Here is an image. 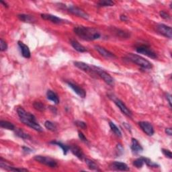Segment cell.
Here are the masks:
<instances>
[{
	"label": "cell",
	"instance_id": "4",
	"mask_svg": "<svg viewBox=\"0 0 172 172\" xmlns=\"http://www.w3.org/2000/svg\"><path fill=\"white\" fill-rule=\"evenodd\" d=\"M92 68L93 73H96V74L99 75L101 78L104 80V81L106 84H107L108 85L113 87L114 85V79L113 77L109 74V73L105 71L104 69H102L98 67L92 66Z\"/></svg>",
	"mask_w": 172,
	"mask_h": 172
},
{
	"label": "cell",
	"instance_id": "28",
	"mask_svg": "<svg viewBox=\"0 0 172 172\" xmlns=\"http://www.w3.org/2000/svg\"><path fill=\"white\" fill-rule=\"evenodd\" d=\"M114 32H115L116 34L122 38H129L130 37V33L128 32H125L124 30L118 29V28H114Z\"/></svg>",
	"mask_w": 172,
	"mask_h": 172
},
{
	"label": "cell",
	"instance_id": "27",
	"mask_svg": "<svg viewBox=\"0 0 172 172\" xmlns=\"http://www.w3.org/2000/svg\"><path fill=\"white\" fill-rule=\"evenodd\" d=\"M109 126L110 127V129L112 131V132L115 134L117 137H122V133L120 130L118 129V126L114 123L113 122H109Z\"/></svg>",
	"mask_w": 172,
	"mask_h": 172
},
{
	"label": "cell",
	"instance_id": "41",
	"mask_svg": "<svg viewBox=\"0 0 172 172\" xmlns=\"http://www.w3.org/2000/svg\"><path fill=\"white\" fill-rule=\"evenodd\" d=\"M165 132L167 135H169V136H171L172 135V129L171 128H166L165 130Z\"/></svg>",
	"mask_w": 172,
	"mask_h": 172
},
{
	"label": "cell",
	"instance_id": "11",
	"mask_svg": "<svg viewBox=\"0 0 172 172\" xmlns=\"http://www.w3.org/2000/svg\"><path fill=\"white\" fill-rule=\"evenodd\" d=\"M130 149L132 152L135 155L141 153L143 151V148L140 144V143L138 141L137 139L134 138H132V139H131Z\"/></svg>",
	"mask_w": 172,
	"mask_h": 172
},
{
	"label": "cell",
	"instance_id": "40",
	"mask_svg": "<svg viewBox=\"0 0 172 172\" xmlns=\"http://www.w3.org/2000/svg\"><path fill=\"white\" fill-rule=\"evenodd\" d=\"M166 99L169 102L170 106V107H171V94H170V93L166 94Z\"/></svg>",
	"mask_w": 172,
	"mask_h": 172
},
{
	"label": "cell",
	"instance_id": "25",
	"mask_svg": "<svg viewBox=\"0 0 172 172\" xmlns=\"http://www.w3.org/2000/svg\"><path fill=\"white\" fill-rule=\"evenodd\" d=\"M85 161L89 170H93V171H100V170L99 169V167L97 166V165L95 162L91 160V159L85 158Z\"/></svg>",
	"mask_w": 172,
	"mask_h": 172
},
{
	"label": "cell",
	"instance_id": "33",
	"mask_svg": "<svg viewBox=\"0 0 172 172\" xmlns=\"http://www.w3.org/2000/svg\"><path fill=\"white\" fill-rule=\"evenodd\" d=\"M115 152H116V157H120V155H122L124 153V148L122 146L121 144L118 143L117 144L116 147V149H115Z\"/></svg>",
	"mask_w": 172,
	"mask_h": 172
},
{
	"label": "cell",
	"instance_id": "30",
	"mask_svg": "<svg viewBox=\"0 0 172 172\" xmlns=\"http://www.w3.org/2000/svg\"><path fill=\"white\" fill-rule=\"evenodd\" d=\"M33 106L34 109L39 112H44L46 110V106L41 102H34L33 103Z\"/></svg>",
	"mask_w": 172,
	"mask_h": 172
},
{
	"label": "cell",
	"instance_id": "2",
	"mask_svg": "<svg viewBox=\"0 0 172 172\" xmlns=\"http://www.w3.org/2000/svg\"><path fill=\"white\" fill-rule=\"evenodd\" d=\"M73 31L79 38L88 41L97 40L101 37L100 32L92 27L79 26L75 27Z\"/></svg>",
	"mask_w": 172,
	"mask_h": 172
},
{
	"label": "cell",
	"instance_id": "26",
	"mask_svg": "<svg viewBox=\"0 0 172 172\" xmlns=\"http://www.w3.org/2000/svg\"><path fill=\"white\" fill-rule=\"evenodd\" d=\"M0 126H1L2 128L6 129L7 130H14L16 129L15 126L12 124L11 122L6 121V120L0 121Z\"/></svg>",
	"mask_w": 172,
	"mask_h": 172
},
{
	"label": "cell",
	"instance_id": "13",
	"mask_svg": "<svg viewBox=\"0 0 172 172\" xmlns=\"http://www.w3.org/2000/svg\"><path fill=\"white\" fill-rule=\"evenodd\" d=\"M0 167H2V169H4L7 171H28V170L27 169L24 168H17V167H15L14 166H11L10 164H8L6 161L3 160V158H1L0 159Z\"/></svg>",
	"mask_w": 172,
	"mask_h": 172
},
{
	"label": "cell",
	"instance_id": "44",
	"mask_svg": "<svg viewBox=\"0 0 172 172\" xmlns=\"http://www.w3.org/2000/svg\"><path fill=\"white\" fill-rule=\"evenodd\" d=\"M0 3H1L2 4H3V5L4 6H5V7H8V5H7V3L6 2H3V1H0Z\"/></svg>",
	"mask_w": 172,
	"mask_h": 172
},
{
	"label": "cell",
	"instance_id": "37",
	"mask_svg": "<svg viewBox=\"0 0 172 172\" xmlns=\"http://www.w3.org/2000/svg\"><path fill=\"white\" fill-rule=\"evenodd\" d=\"M159 14H160V16L162 18L165 19V20H169L171 18L170 14L167 13V12L163 11V10H162V11H161L160 12H159Z\"/></svg>",
	"mask_w": 172,
	"mask_h": 172
},
{
	"label": "cell",
	"instance_id": "5",
	"mask_svg": "<svg viewBox=\"0 0 172 172\" xmlns=\"http://www.w3.org/2000/svg\"><path fill=\"white\" fill-rule=\"evenodd\" d=\"M34 159L37 162L42 163L43 165H47L51 168H56L58 166V163L54 159L49 157L42 156V155H36L34 157Z\"/></svg>",
	"mask_w": 172,
	"mask_h": 172
},
{
	"label": "cell",
	"instance_id": "29",
	"mask_svg": "<svg viewBox=\"0 0 172 172\" xmlns=\"http://www.w3.org/2000/svg\"><path fill=\"white\" fill-rule=\"evenodd\" d=\"M133 164L134 167H136L137 168L140 169L145 165V157H140L137 158V159L133 161Z\"/></svg>",
	"mask_w": 172,
	"mask_h": 172
},
{
	"label": "cell",
	"instance_id": "21",
	"mask_svg": "<svg viewBox=\"0 0 172 172\" xmlns=\"http://www.w3.org/2000/svg\"><path fill=\"white\" fill-rule=\"evenodd\" d=\"M47 99L52 101V102H54V104H59L60 100L59 98L57 96V94L56 93H55L52 90H48L47 93Z\"/></svg>",
	"mask_w": 172,
	"mask_h": 172
},
{
	"label": "cell",
	"instance_id": "10",
	"mask_svg": "<svg viewBox=\"0 0 172 172\" xmlns=\"http://www.w3.org/2000/svg\"><path fill=\"white\" fill-rule=\"evenodd\" d=\"M114 100V102L115 103V104L117 106V107L120 110V111L125 114L126 116H127L129 117L132 116V112L127 108L124 103L123 102L121 101L120 100L118 99V98H115V99H112Z\"/></svg>",
	"mask_w": 172,
	"mask_h": 172
},
{
	"label": "cell",
	"instance_id": "36",
	"mask_svg": "<svg viewBox=\"0 0 172 172\" xmlns=\"http://www.w3.org/2000/svg\"><path fill=\"white\" fill-rule=\"evenodd\" d=\"M161 151H162L163 154L166 157L169 158V159H171L172 158V154H171V151L170 150L162 149Z\"/></svg>",
	"mask_w": 172,
	"mask_h": 172
},
{
	"label": "cell",
	"instance_id": "16",
	"mask_svg": "<svg viewBox=\"0 0 172 172\" xmlns=\"http://www.w3.org/2000/svg\"><path fill=\"white\" fill-rule=\"evenodd\" d=\"M41 18L45 20H48L54 24H61L64 22V20L61 18L57 17L56 16L48 14H42L40 15Z\"/></svg>",
	"mask_w": 172,
	"mask_h": 172
},
{
	"label": "cell",
	"instance_id": "43",
	"mask_svg": "<svg viewBox=\"0 0 172 172\" xmlns=\"http://www.w3.org/2000/svg\"><path fill=\"white\" fill-rule=\"evenodd\" d=\"M50 108H51V110H52V112L55 113V114H56V113H57V109H56L55 107H52V106H51Z\"/></svg>",
	"mask_w": 172,
	"mask_h": 172
},
{
	"label": "cell",
	"instance_id": "35",
	"mask_svg": "<svg viewBox=\"0 0 172 172\" xmlns=\"http://www.w3.org/2000/svg\"><path fill=\"white\" fill-rule=\"evenodd\" d=\"M7 49V44L5 40H3L2 38L0 40V50L1 51H6Z\"/></svg>",
	"mask_w": 172,
	"mask_h": 172
},
{
	"label": "cell",
	"instance_id": "12",
	"mask_svg": "<svg viewBox=\"0 0 172 172\" xmlns=\"http://www.w3.org/2000/svg\"><path fill=\"white\" fill-rule=\"evenodd\" d=\"M67 84L69 87L73 89V91L74 92L77 94V95H78L80 97H81V98L85 97L86 92L83 88H80L79 86H78L77 85L73 84L72 82H69V81L67 82Z\"/></svg>",
	"mask_w": 172,
	"mask_h": 172
},
{
	"label": "cell",
	"instance_id": "8",
	"mask_svg": "<svg viewBox=\"0 0 172 172\" xmlns=\"http://www.w3.org/2000/svg\"><path fill=\"white\" fill-rule=\"evenodd\" d=\"M67 10L69 12H70L71 14L75 15L77 16H79V17L84 18L85 20H88L89 18V15L86 13V12H85L83 10H81V8L78 7H76L74 6H69L67 7Z\"/></svg>",
	"mask_w": 172,
	"mask_h": 172
},
{
	"label": "cell",
	"instance_id": "20",
	"mask_svg": "<svg viewBox=\"0 0 172 172\" xmlns=\"http://www.w3.org/2000/svg\"><path fill=\"white\" fill-rule=\"evenodd\" d=\"M49 143H50V144H51V145H57V146L61 147V149H62V151H63V153L64 155H66L67 154V153H68V151L69 150H70V147L67 145L63 144V143H61L60 141H51Z\"/></svg>",
	"mask_w": 172,
	"mask_h": 172
},
{
	"label": "cell",
	"instance_id": "24",
	"mask_svg": "<svg viewBox=\"0 0 172 172\" xmlns=\"http://www.w3.org/2000/svg\"><path fill=\"white\" fill-rule=\"evenodd\" d=\"M18 18L21 20V21L24 22H33L35 21V19L33 16L27 15V14H18Z\"/></svg>",
	"mask_w": 172,
	"mask_h": 172
},
{
	"label": "cell",
	"instance_id": "38",
	"mask_svg": "<svg viewBox=\"0 0 172 172\" xmlns=\"http://www.w3.org/2000/svg\"><path fill=\"white\" fill-rule=\"evenodd\" d=\"M78 136H79V138H80V140L81 141H83V142H84L85 143H89V141H88V140L87 139V138H86L85 137V135L82 133L79 132L78 133Z\"/></svg>",
	"mask_w": 172,
	"mask_h": 172
},
{
	"label": "cell",
	"instance_id": "6",
	"mask_svg": "<svg viewBox=\"0 0 172 172\" xmlns=\"http://www.w3.org/2000/svg\"><path fill=\"white\" fill-rule=\"evenodd\" d=\"M136 51L138 53H140V54H143L145 56H147L149 58H151L153 59H157L158 56L156 52L154 51H153L149 46L147 45H141V46H138L136 48Z\"/></svg>",
	"mask_w": 172,
	"mask_h": 172
},
{
	"label": "cell",
	"instance_id": "39",
	"mask_svg": "<svg viewBox=\"0 0 172 172\" xmlns=\"http://www.w3.org/2000/svg\"><path fill=\"white\" fill-rule=\"evenodd\" d=\"M22 149H23V151L26 154H30L31 153H32V149L28 148V147H22Z\"/></svg>",
	"mask_w": 172,
	"mask_h": 172
},
{
	"label": "cell",
	"instance_id": "17",
	"mask_svg": "<svg viewBox=\"0 0 172 172\" xmlns=\"http://www.w3.org/2000/svg\"><path fill=\"white\" fill-rule=\"evenodd\" d=\"M94 48H95L96 50L99 52L102 56L106 57V58H115L116 57V56L114 55L112 52L106 50V48L99 46V45H96Z\"/></svg>",
	"mask_w": 172,
	"mask_h": 172
},
{
	"label": "cell",
	"instance_id": "7",
	"mask_svg": "<svg viewBox=\"0 0 172 172\" xmlns=\"http://www.w3.org/2000/svg\"><path fill=\"white\" fill-rule=\"evenodd\" d=\"M156 30L159 34L165 36L166 38H171L172 30L171 28L163 24H158L156 26Z\"/></svg>",
	"mask_w": 172,
	"mask_h": 172
},
{
	"label": "cell",
	"instance_id": "9",
	"mask_svg": "<svg viewBox=\"0 0 172 172\" xmlns=\"http://www.w3.org/2000/svg\"><path fill=\"white\" fill-rule=\"evenodd\" d=\"M138 125L142 130L148 136H153L155 133V130L153 125L150 122L147 121H141L138 122Z\"/></svg>",
	"mask_w": 172,
	"mask_h": 172
},
{
	"label": "cell",
	"instance_id": "32",
	"mask_svg": "<svg viewBox=\"0 0 172 172\" xmlns=\"http://www.w3.org/2000/svg\"><path fill=\"white\" fill-rule=\"evenodd\" d=\"M98 6L100 7H107V6H113L114 5V2L111 0H102L97 3Z\"/></svg>",
	"mask_w": 172,
	"mask_h": 172
},
{
	"label": "cell",
	"instance_id": "15",
	"mask_svg": "<svg viewBox=\"0 0 172 172\" xmlns=\"http://www.w3.org/2000/svg\"><path fill=\"white\" fill-rule=\"evenodd\" d=\"M69 147H70V151H71V153L74 155L75 157L80 159V160H84V159H85V154L84 153L82 149H81L79 146H77L76 145H73Z\"/></svg>",
	"mask_w": 172,
	"mask_h": 172
},
{
	"label": "cell",
	"instance_id": "23",
	"mask_svg": "<svg viewBox=\"0 0 172 172\" xmlns=\"http://www.w3.org/2000/svg\"><path fill=\"white\" fill-rule=\"evenodd\" d=\"M14 132L16 136L22 139H25V140H30L31 139V137L30 135L24 132L21 129H16L14 130Z\"/></svg>",
	"mask_w": 172,
	"mask_h": 172
},
{
	"label": "cell",
	"instance_id": "34",
	"mask_svg": "<svg viewBox=\"0 0 172 172\" xmlns=\"http://www.w3.org/2000/svg\"><path fill=\"white\" fill-rule=\"evenodd\" d=\"M75 124L78 126L79 128H81L82 129H87V124H86L85 122H83V121H81V120H76L75 121Z\"/></svg>",
	"mask_w": 172,
	"mask_h": 172
},
{
	"label": "cell",
	"instance_id": "19",
	"mask_svg": "<svg viewBox=\"0 0 172 172\" xmlns=\"http://www.w3.org/2000/svg\"><path fill=\"white\" fill-rule=\"evenodd\" d=\"M74 65L78 69H81V70H82L85 72H89V71L93 72L92 67H90L88 64L85 63L81 62V61H75Z\"/></svg>",
	"mask_w": 172,
	"mask_h": 172
},
{
	"label": "cell",
	"instance_id": "14",
	"mask_svg": "<svg viewBox=\"0 0 172 172\" xmlns=\"http://www.w3.org/2000/svg\"><path fill=\"white\" fill-rule=\"evenodd\" d=\"M110 168L113 170L116 171H129L130 168L129 166L124 163L119 162V161H114L110 165Z\"/></svg>",
	"mask_w": 172,
	"mask_h": 172
},
{
	"label": "cell",
	"instance_id": "1",
	"mask_svg": "<svg viewBox=\"0 0 172 172\" xmlns=\"http://www.w3.org/2000/svg\"><path fill=\"white\" fill-rule=\"evenodd\" d=\"M18 115L20 118V120L22 123L27 125L29 127L32 128L38 132H43V129L38 122L36 120V118L34 115L30 112H26L22 108H18L17 109Z\"/></svg>",
	"mask_w": 172,
	"mask_h": 172
},
{
	"label": "cell",
	"instance_id": "31",
	"mask_svg": "<svg viewBox=\"0 0 172 172\" xmlns=\"http://www.w3.org/2000/svg\"><path fill=\"white\" fill-rule=\"evenodd\" d=\"M44 126L47 129L51 130V131H52V132H55V131L57 130V129L55 124H54L53 122H52L51 121H48V120L44 122Z\"/></svg>",
	"mask_w": 172,
	"mask_h": 172
},
{
	"label": "cell",
	"instance_id": "42",
	"mask_svg": "<svg viewBox=\"0 0 172 172\" xmlns=\"http://www.w3.org/2000/svg\"><path fill=\"white\" fill-rule=\"evenodd\" d=\"M120 20L121 21H123V22H126V21H128V18H127V16H126L125 15H121L120 16Z\"/></svg>",
	"mask_w": 172,
	"mask_h": 172
},
{
	"label": "cell",
	"instance_id": "22",
	"mask_svg": "<svg viewBox=\"0 0 172 172\" xmlns=\"http://www.w3.org/2000/svg\"><path fill=\"white\" fill-rule=\"evenodd\" d=\"M71 45L72 47L75 49V51L79 52H87V49L84 47L83 45H81L79 42H77L76 40H71Z\"/></svg>",
	"mask_w": 172,
	"mask_h": 172
},
{
	"label": "cell",
	"instance_id": "3",
	"mask_svg": "<svg viewBox=\"0 0 172 172\" xmlns=\"http://www.w3.org/2000/svg\"><path fill=\"white\" fill-rule=\"evenodd\" d=\"M125 58L128 61H130V62L140 66L143 69H151L153 67L152 63L138 55H135L133 54V53H129V54L126 56Z\"/></svg>",
	"mask_w": 172,
	"mask_h": 172
},
{
	"label": "cell",
	"instance_id": "18",
	"mask_svg": "<svg viewBox=\"0 0 172 172\" xmlns=\"http://www.w3.org/2000/svg\"><path fill=\"white\" fill-rule=\"evenodd\" d=\"M18 44L20 47V51H21L22 55L24 57V58H26V59L30 58V57H31L30 51L29 48H28L27 45H26L25 44L23 43L21 41H18Z\"/></svg>",
	"mask_w": 172,
	"mask_h": 172
}]
</instances>
